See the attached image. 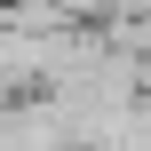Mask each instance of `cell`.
Returning <instances> with one entry per match:
<instances>
[{
	"mask_svg": "<svg viewBox=\"0 0 151 151\" xmlns=\"http://www.w3.org/2000/svg\"><path fill=\"white\" fill-rule=\"evenodd\" d=\"M135 119H143V127H151V96H143V104H135Z\"/></svg>",
	"mask_w": 151,
	"mask_h": 151,
	"instance_id": "6da1fadb",
	"label": "cell"
}]
</instances>
